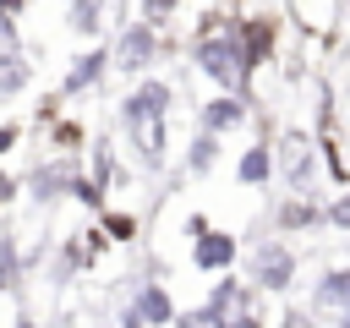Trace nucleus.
Wrapping results in <instances>:
<instances>
[{
	"label": "nucleus",
	"instance_id": "f257e3e1",
	"mask_svg": "<svg viewBox=\"0 0 350 328\" xmlns=\"http://www.w3.org/2000/svg\"><path fill=\"white\" fill-rule=\"evenodd\" d=\"M164 104H170V93H164L159 82H148L142 93L126 98V120H131V131H137V142H142V159H159V148H164V137H159Z\"/></svg>",
	"mask_w": 350,
	"mask_h": 328
},
{
	"label": "nucleus",
	"instance_id": "f03ea898",
	"mask_svg": "<svg viewBox=\"0 0 350 328\" xmlns=\"http://www.w3.org/2000/svg\"><path fill=\"white\" fill-rule=\"evenodd\" d=\"M202 71H213L219 82H235L246 71V49H235L230 38H208L202 44Z\"/></svg>",
	"mask_w": 350,
	"mask_h": 328
},
{
	"label": "nucleus",
	"instance_id": "7ed1b4c3",
	"mask_svg": "<svg viewBox=\"0 0 350 328\" xmlns=\"http://www.w3.org/2000/svg\"><path fill=\"white\" fill-rule=\"evenodd\" d=\"M290 268H295V262H290V251H284V246H262V251H257V279H262L268 290L290 284Z\"/></svg>",
	"mask_w": 350,
	"mask_h": 328
},
{
	"label": "nucleus",
	"instance_id": "20e7f679",
	"mask_svg": "<svg viewBox=\"0 0 350 328\" xmlns=\"http://www.w3.org/2000/svg\"><path fill=\"white\" fill-rule=\"evenodd\" d=\"M148 323H170V301H164V290H142L137 306H131V317H126V328H148Z\"/></svg>",
	"mask_w": 350,
	"mask_h": 328
},
{
	"label": "nucleus",
	"instance_id": "39448f33",
	"mask_svg": "<svg viewBox=\"0 0 350 328\" xmlns=\"http://www.w3.org/2000/svg\"><path fill=\"white\" fill-rule=\"evenodd\" d=\"M230 257H235L230 235H202V246H197V262H202V268H224Z\"/></svg>",
	"mask_w": 350,
	"mask_h": 328
},
{
	"label": "nucleus",
	"instance_id": "423d86ee",
	"mask_svg": "<svg viewBox=\"0 0 350 328\" xmlns=\"http://www.w3.org/2000/svg\"><path fill=\"white\" fill-rule=\"evenodd\" d=\"M148 49H153V33H148V27H137V33H126V38H120L126 66H142V60H148Z\"/></svg>",
	"mask_w": 350,
	"mask_h": 328
},
{
	"label": "nucleus",
	"instance_id": "0eeeda50",
	"mask_svg": "<svg viewBox=\"0 0 350 328\" xmlns=\"http://www.w3.org/2000/svg\"><path fill=\"white\" fill-rule=\"evenodd\" d=\"M317 295H323L328 306H345V301H350V273H334V279H328Z\"/></svg>",
	"mask_w": 350,
	"mask_h": 328
},
{
	"label": "nucleus",
	"instance_id": "6e6552de",
	"mask_svg": "<svg viewBox=\"0 0 350 328\" xmlns=\"http://www.w3.org/2000/svg\"><path fill=\"white\" fill-rule=\"evenodd\" d=\"M262 175H268V153H262V148H252V153L241 159V180H262Z\"/></svg>",
	"mask_w": 350,
	"mask_h": 328
},
{
	"label": "nucleus",
	"instance_id": "1a4fd4ad",
	"mask_svg": "<svg viewBox=\"0 0 350 328\" xmlns=\"http://www.w3.org/2000/svg\"><path fill=\"white\" fill-rule=\"evenodd\" d=\"M98 66H104V55H88V60H82V66L66 77V87H82V82H93V77H98Z\"/></svg>",
	"mask_w": 350,
	"mask_h": 328
},
{
	"label": "nucleus",
	"instance_id": "9d476101",
	"mask_svg": "<svg viewBox=\"0 0 350 328\" xmlns=\"http://www.w3.org/2000/svg\"><path fill=\"white\" fill-rule=\"evenodd\" d=\"M241 120V109L230 104V98H219V104H208V126H235Z\"/></svg>",
	"mask_w": 350,
	"mask_h": 328
},
{
	"label": "nucleus",
	"instance_id": "9b49d317",
	"mask_svg": "<svg viewBox=\"0 0 350 328\" xmlns=\"http://www.w3.org/2000/svg\"><path fill=\"white\" fill-rule=\"evenodd\" d=\"M93 22H98V0H77V5H71V27H82V33H88Z\"/></svg>",
	"mask_w": 350,
	"mask_h": 328
},
{
	"label": "nucleus",
	"instance_id": "f8f14e48",
	"mask_svg": "<svg viewBox=\"0 0 350 328\" xmlns=\"http://www.w3.org/2000/svg\"><path fill=\"white\" fill-rule=\"evenodd\" d=\"M208 159H213V142H208V137H202V142H197V153H191V164H197V169H202V164H208Z\"/></svg>",
	"mask_w": 350,
	"mask_h": 328
},
{
	"label": "nucleus",
	"instance_id": "ddd939ff",
	"mask_svg": "<svg viewBox=\"0 0 350 328\" xmlns=\"http://www.w3.org/2000/svg\"><path fill=\"white\" fill-rule=\"evenodd\" d=\"M306 219H312V208H301V202H295V208H284V224H306Z\"/></svg>",
	"mask_w": 350,
	"mask_h": 328
},
{
	"label": "nucleus",
	"instance_id": "4468645a",
	"mask_svg": "<svg viewBox=\"0 0 350 328\" xmlns=\"http://www.w3.org/2000/svg\"><path fill=\"white\" fill-rule=\"evenodd\" d=\"M334 219H339V224H350V197H345V202L334 208Z\"/></svg>",
	"mask_w": 350,
	"mask_h": 328
},
{
	"label": "nucleus",
	"instance_id": "2eb2a0df",
	"mask_svg": "<svg viewBox=\"0 0 350 328\" xmlns=\"http://www.w3.org/2000/svg\"><path fill=\"white\" fill-rule=\"evenodd\" d=\"M290 328H312V323H306V317H301V312H295V317H290Z\"/></svg>",
	"mask_w": 350,
	"mask_h": 328
},
{
	"label": "nucleus",
	"instance_id": "dca6fc26",
	"mask_svg": "<svg viewBox=\"0 0 350 328\" xmlns=\"http://www.w3.org/2000/svg\"><path fill=\"white\" fill-rule=\"evenodd\" d=\"M230 328H252V317H235V323H230Z\"/></svg>",
	"mask_w": 350,
	"mask_h": 328
},
{
	"label": "nucleus",
	"instance_id": "f3484780",
	"mask_svg": "<svg viewBox=\"0 0 350 328\" xmlns=\"http://www.w3.org/2000/svg\"><path fill=\"white\" fill-rule=\"evenodd\" d=\"M339 328H350V312H345V317H339Z\"/></svg>",
	"mask_w": 350,
	"mask_h": 328
}]
</instances>
